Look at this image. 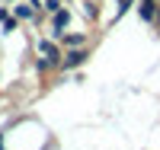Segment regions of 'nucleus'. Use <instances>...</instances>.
<instances>
[{
    "mask_svg": "<svg viewBox=\"0 0 160 150\" xmlns=\"http://www.w3.org/2000/svg\"><path fill=\"white\" fill-rule=\"evenodd\" d=\"M64 51L58 45V38H38L35 42V67L38 70H58Z\"/></svg>",
    "mask_w": 160,
    "mask_h": 150,
    "instance_id": "f257e3e1",
    "label": "nucleus"
},
{
    "mask_svg": "<svg viewBox=\"0 0 160 150\" xmlns=\"http://www.w3.org/2000/svg\"><path fill=\"white\" fill-rule=\"evenodd\" d=\"M87 58H90V48H68V51H64V58H61V67H58V70H74V67L87 64Z\"/></svg>",
    "mask_w": 160,
    "mask_h": 150,
    "instance_id": "f03ea898",
    "label": "nucleus"
},
{
    "mask_svg": "<svg viewBox=\"0 0 160 150\" xmlns=\"http://www.w3.org/2000/svg\"><path fill=\"white\" fill-rule=\"evenodd\" d=\"M68 26H71V10L68 7H61L58 13H51V38H61Z\"/></svg>",
    "mask_w": 160,
    "mask_h": 150,
    "instance_id": "7ed1b4c3",
    "label": "nucleus"
},
{
    "mask_svg": "<svg viewBox=\"0 0 160 150\" xmlns=\"http://www.w3.org/2000/svg\"><path fill=\"white\" fill-rule=\"evenodd\" d=\"M157 13H160V3H157V0H138V16H141L144 22H151V26H154Z\"/></svg>",
    "mask_w": 160,
    "mask_h": 150,
    "instance_id": "20e7f679",
    "label": "nucleus"
},
{
    "mask_svg": "<svg viewBox=\"0 0 160 150\" xmlns=\"http://www.w3.org/2000/svg\"><path fill=\"white\" fill-rule=\"evenodd\" d=\"M13 16H16L19 22H29V19L38 16V10H35L32 3H19V0H16V7H13Z\"/></svg>",
    "mask_w": 160,
    "mask_h": 150,
    "instance_id": "39448f33",
    "label": "nucleus"
},
{
    "mask_svg": "<svg viewBox=\"0 0 160 150\" xmlns=\"http://www.w3.org/2000/svg\"><path fill=\"white\" fill-rule=\"evenodd\" d=\"M61 42H64V48H87V35L83 32H64Z\"/></svg>",
    "mask_w": 160,
    "mask_h": 150,
    "instance_id": "423d86ee",
    "label": "nucleus"
},
{
    "mask_svg": "<svg viewBox=\"0 0 160 150\" xmlns=\"http://www.w3.org/2000/svg\"><path fill=\"white\" fill-rule=\"evenodd\" d=\"M64 3H61V0H42V13H45V16H51V13H58Z\"/></svg>",
    "mask_w": 160,
    "mask_h": 150,
    "instance_id": "0eeeda50",
    "label": "nucleus"
},
{
    "mask_svg": "<svg viewBox=\"0 0 160 150\" xmlns=\"http://www.w3.org/2000/svg\"><path fill=\"white\" fill-rule=\"evenodd\" d=\"M80 7H83V16H87V19H96V16H99V7H96V3H90V0H83Z\"/></svg>",
    "mask_w": 160,
    "mask_h": 150,
    "instance_id": "6e6552de",
    "label": "nucleus"
},
{
    "mask_svg": "<svg viewBox=\"0 0 160 150\" xmlns=\"http://www.w3.org/2000/svg\"><path fill=\"white\" fill-rule=\"evenodd\" d=\"M135 3H138V0H118V10H115V19H122V16H125V13H128L131 7H135Z\"/></svg>",
    "mask_w": 160,
    "mask_h": 150,
    "instance_id": "1a4fd4ad",
    "label": "nucleus"
},
{
    "mask_svg": "<svg viewBox=\"0 0 160 150\" xmlns=\"http://www.w3.org/2000/svg\"><path fill=\"white\" fill-rule=\"evenodd\" d=\"M16 26H19V19H16V16H10V19L3 22V32H16Z\"/></svg>",
    "mask_w": 160,
    "mask_h": 150,
    "instance_id": "9d476101",
    "label": "nucleus"
},
{
    "mask_svg": "<svg viewBox=\"0 0 160 150\" xmlns=\"http://www.w3.org/2000/svg\"><path fill=\"white\" fill-rule=\"evenodd\" d=\"M7 19H10V10H7V7H0V22H7Z\"/></svg>",
    "mask_w": 160,
    "mask_h": 150,
    "instance_id": "9b49d317",
    "label": "nucleus"
},
{
    "mask_svg": "<svg viewBox=\"0 0 160 150\" xmlns=\"http://www.w3.org/2000/svg\"><path fill=\"white\" fill-rule=\"evenodd\" d=\"M29 3H32V7L38 10V13H42V0H29Z\"/></svg>",
    "mask_w": 160,
    "mask_h": 150,
    "instance_id": "f8f14e48",
    "label": "nucleus"
},
{
    "mask_svg": "<svg viewBox=\"0 0 160 150\" xmlns=\"http://www.w3.org/2000/svg\"><path fill=\"white\" fill-rule=\"evenodd\" d=\"M13 3H16V0H13Z\"/></svg>",
    "mask_w": 160,
    "mask_h": 150,
    "instance_id": "ddd939ff",
    "label": "nucleus"
}]
</instances>
